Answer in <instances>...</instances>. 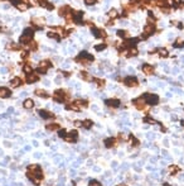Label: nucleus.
<instances>
[{
  "mask_svg": "<svg viewBox=\"0 0 184 186\" xmlns=\"http://www.w3.org/2000/svg\"><path fill=\"white\" fill-rule=\"evenodd\" d=\"M74 125H76V127H81V125H82V122H79V120H76V122H74Z\"/></svg>",
  "mask_w": 184,
  "mask_h": 186,
  "instance_id": "a19ab883",
  "label": "nucleus"
},
{
  "mask_svg": "<svg viewBox=\"0 0 184 186\" xmlns=\"http://www.w3.org/2000/svg\"><path fill=\"white\" fill-rule=\"evenodd\" d=\"M8 112H9V113H13V112H14V109H13V108H9V110H8Z\"/></svg>",
  "mask_w": 184,
  "mask_h": 186,
  "instance_id": "09e8293b",
  "label": "nucleus"
},
{
  "mask_svg": "<svg viewBox=\"0 0 184 186\" xmlns=\"http://www.w3.org/2000/svg\"><path fill=\"white\" fill-rule=\"evenodd\" d=\"M9 6H10L9 4H4V5H3V9H9Z\"/></svg>",
  "mask_w": 184,
  "mask_h": 186,
  "instance_id": "c03bdc74",
  "label": "nucleus"
},
{
  "mask_svg": "<svg viewBox=\"0 0 184 186\" xmlns=\"http://www.w3.org/2000/svg\"><path fill=\"white\" fill-rule=\"evenodd\" d=\"M0 72H1V74H5V72H6V69H4V67H3V69L0 70Z\"/></svg>",
  "mask_w": 184,
  "mask_h": 186,
  "instance_id": "a18cd8bd",
  "label": "nucleus"
},
{
  "mask_svg": "<svg viewBox=\"0 0 184 186\" xmlns=\"http://www.w3.org/2000/svg\"><path fill=\"white\" fill-rule=\"evenodd\" d=\"M132 104L138 108V109H144L145 108V104H146V101H145V99L143 98V96H140V98H138V99H134L132 100Z\"/></svg>",
  "mask_w": 184,
  "mask_h": 186,
  "instance_id": "6e6552de",
  "label": "nucleus"
},
{
  "mask_svg": "<svg viewBox=\"0 0 184 186\" xmlns=\"http://www.w3.org/2000/svg\"><path fill=\"white\" fill-rule=\"evenodd\" d=\"M92 124H93V123H92V120H88V119H87V120H85V122H82V127H83V128H86V129L91 128V127H92Z\"/></svg>",
  "mask_w": 184,
  "mask_h": 186,
  "instance_id": "b1692460",
  "label": "nucleus"
},
{
  "mask_svg": "<svg viewBox=\"0 0 184 186\" xmlns=\"http://www.w3.org/2000/svg\"><path fill=\"white\" fill-rule=\"evenodd\" d=\"M106 48V44H98V46H95V49L96 51H102Z\"/></svg>",
  "mask_w": 184,
  "mask_h": 186,
  "instance_id": "f704fd0d",
  "label": "nucleus"
},
{
  "mask_svg": "<svg viewBox=\"0 0 184 186\" xmlns=\"http://www.w3.org/2000/svg\"><path fill=\"white\" fill-rule=\"evenodd\" d=\"M143 71H144V74L146 75H153L154 74V67L151 66V65H149V63H145V65H143Z\"/></svg>",
  "mask_w": 184,
  "mask_h": 186,
  "instance_id": "ddd939ff",
  "label": "nucleus"
},
{
  "mask_svg": "<svg viewBox=\"0 0 184 186\" xmlns=\"http://www.w3.org/2000/svg\"><path fill=\"white\" fill-rule=\"evenodd\" d=\"M38 77L36 74H28V76H27V81L30 84V82H36V81H38Z\"/></svg>",
  "mask_w": 184,
  "mask_h": 186,
  "instance_id": "6ab92c4d",
  "label": "nucleus"
},
{
  "mask_svg": "<svg viewBox=\"0 0 184 186\" xmlns=\"http://www.w3.org/2000/svg\"><path fill=\"white\" fill-rule=\"evenodd\" d=\"M81 77H83V78H85V80H87V81H91V80H93V78H92L90 75L87 74V72H85V71H82V72H81Z\"/></svg>",
  "mask_w": 184,
  "mask_h": 186,
  "instance_id": "c85d7f7f",
  "label": "nucleus"
},
{
  "mask_svg": "<svg viewBox=\"0 0 184 186\" xmlns=\"http://www.w3.org/2000/svg\"><path fill=\"white\" fill-rule=\"evenodd\" d=\"M88 186H102V184L100 181H97V180H90Z\"/></svg>",
  "mask_w": 184,
  "mask_h": 186,
  "instance_id": "c756f323",
  "label": "nucleus"
},
{
  "mask_svg": "<svg viewBox=\"0 0 184 186\" xmlns=\"http://www.w3.org/2000/svg\"><path fill=\"white\" fill-rule=\"evenodd\" d=\"M68 96L66 95V92L63 90H56L54 91V95H53V99L57 101V103H63Z\"/></svg>",
  "mask_w": 184,
  "mask_h": 186,
  "instance_id": "39448f33",
  "label": "nucleus"
},
{
  "mask_svg": "<svg viewBox=\"0 0 184 186\" xmlns=\"http://www.w3.org/2000/svg\"><path fill=\"white\" fill-rule=\"evenodd\" d=\"M130 141H131V143H134L132 146H135V147L140 144V142H139V141H138V139H136V138H135L134 136H130Z\"/></svg>",
  "mask_w": 184,
  "mask_h": 186,
  "instance_id": "2f4dec72",
  "label": "nucleus"
},
{
  "mask_svg": "<svg viewBox=\"0 0 184 186\" xmlns=\"http://www.w3.org/2000/svg\"><path fill=\"white\" fill-rule=\"evenodd\" d=\"M23 70H24L25 74H32V66H30V65H25Z\"/></svg>",
  "mask_w": 184,
  "mask_h": 186,
  "instance_id": "473e14b6",
  "label": "nucleus"
},
{
  "mask_svg": "<svg viewBox=\"0 0 184 186\" xmlns=\"http://www.w3.org/2000/svg\"><path fill=\"white\" fill-rule=\"evenodd\" d=\"M124 84H125L126 86H130V87H135V86L139 85L138 78L134 77V76H127V77H125V78H124Z\"/></svg>",
  "mask_w": 184,
  "mask_h": 186,
  "instance_id": "0eeeda50",
  "label": "nucleus"
},
{
  "mask_svg": "<svg viewBox=\"0 0 184 186\" xmlns=\"http://www.w3.org/2000/svg\"><path fill=\"white\" fill-rule=\"evenodd\" d=\"M34 36V31L32 29V28H27V29H24V32H23V34L20 36V43H23V44H25V43H29L30 42V39L33 38Z\"/></svg>",
  "mask_w": 184,
  "mask_h": 186,
  "instance_id": "f03ea898",
  "label": "nucleus"
},
{
  "mask_svg": "<svg viewBox=\"0 0 184 186\" xmlns=\"http://www.w3.org/2000/svg\"><path fill=\"white\" fill-rule=\"evenodd\" d=\"M173 1H174V5H175V6H178L179 3H180V0H173Z\"/></svg>",
  "mask_w": 184,
  "mask_h": 186,
  "instance_id": "37998d69",
  "label": "nucleus"
},
{
  "mask_svg": "<svg viewBox=\"0 0 184 186\" xmlns=\"http://www.w3.org/2000/svg\"><path fill=\"white\" fill-rule=\"evenodd\" d=\"M91 32L93 33V36L97 38H102V37H106V33L104 32V31H101V29H97V28H95V27H92L91 28Z\"/></svg>",
  "mask_w": 184,
  "mask_h": 186,
  "instance_id": "f8f14e48",
  "label": "nucleus"
},
{
  "mask_svg": "<svg viewBox=\"0 0 184 186\" xmlns=\"http://www.w3.org/2000/svg\"><path fill=\"white\" fill-rule=\"evenodd\" d=\"M45 6H47V9H48V10H53V8H54V6H53V4H47Z\"/></svg>",
  "mask_w": 184,
  "mask_h": 186,
  "instance_id": "ea45409f",
  "label": "nucleus"
},
{
  "mask_svg": "<svg viewBox=\"0 0 184 186\" xmlns=\"http://www.w3.org/2000/svg\"><path fill=\"white\" fill-rule=\"evenodd\" d=\"M64 139H66L67 142H76V141L78 139V133H77V130H71L68 134L64 136Z\"/></svg>",
  "mask_w": 184,
  "mask_h": 186,
  "instance_id": "9d476101",
  "label": "nucleus"
},
{
  "mask_svg": "<svg viewBox=\"0 0 184 186\" xmlns=\"http://www.w3.org/2000/svg\"><path fill=\"white\" fill-rule=\"evenodd\" d=\"M143 98L145 99L146 104L149 105H158L159 104V96L156 94H149V92H145L143 95Z\"/></svg>",
  "mask_w": 184,
  "mask_h": 186,
  "instance_id": "20e7f679",
  "label": "nucleus"
},
{
  "mask_svg": "<svg viewBox=\"0 0 184 186\" xmlns=\"http://www.w3.org/2000/svg\"><path fill=\"white\" fill-rule=\"evenodd\" d=\"M10 90L6 87H0V98H9L10 96Z\"/></svg>",
  "mask_w": 184,
  "mask_h": 186,
  "instance_id": "dca6fc26",
  "label": "nucleus"
},
{
  "mask_svg": "<svg viewBox=\"0 0 184 186\" xmlns=\"http://www.w3.org/2000/svg\"><path fill=\"white\" fill-rule=\"evenodd\" d=\"M175 48H182V47H184V41L183 39H178L174 44H173Z\"/></svg>",
  "mask_w": 184,
  "mask_h": 186,
  "instance_id": "bb28decb",
  "label": "nucleus"
},
{
  "mask_svg": "<svg viewBox=\"0 0 184 186\" xmlns=\"http://www.w3.org/2000/svg\"><path fill=\"white\" fill-rule=\"evenodd\" d=\"M158 52H159V55H160L161 57H168V56H169V53H168V51H166L165 48H159Z\"/></svg>",
  "mask_w": 184,
  "mask_h": 186,
  "instance_id": "393cba45",
  "label": "nucleus"
},
{
  "mask_svg": "<svg viewBox=\"0 0 184 186\" xmlns=\"http://www.w3.org/2000/svg\"><path fill=\"white\" fill-rule=\"evenodd\" d=\"M30 3H33V4H37L38 0H30Z\"/></svg>",
  "mask_w": 184,
  "mask_h": 186,
  "instance_id": "de8ad7c7",
  "label": "nucleus"
},
{
  "mask_svg": "<svg viewBox=\"0 0 184 186\" xmlns=\"http://www.w3.org/2000/svg\"><path fill=\"white\" fill-rule=\"evenodd\" d=\"M117 186H127V185H125V184H120V185H117Z\"/></svg>",
  "mask_w": 184,
  "mask_h": 186,
  "instance_id": "8fccbe9b",
  "label": "nucleus"
},
{
  "mask_svg": "<svg viewBox=\"0 0 184 186\" xmlns=\"http://www.w3.org/2000/svg\"><path fill=\"white\" fill-rule=\"evenodd\" d=\"M62 74L64 75V76H70V74H68V72H66V71H63V72H62Z\"/></svg>",
  "mask_w": 184,
  "mask_h": 186,
  "instance_id": "49530a36",
  "label": "nucleus"
},
{
  "mask_svg": "<svg viewBox=\"0 0 184 186\" xmlns=\"http://www.w3.org/2000/svg\"><path fill=\"white\" fill-rule=\"evenodd\" d=\"M58 136H59L61 138H64V136H66V130H64V129H59V130H58Z\"/></svg>",
  "mask_w": 184,
  "mask_h": 186,
  "instance_id": "c9c22d12",
  "label": "nucleus"
},
{
  "mask_svg": "<svg viewBox=\"0 0 184 186\" xmlns=\"http://www.w3.org/2000/svg\"><path fill=\"white\" fill-rule=\"evenodd\" d=\"M117 36H119V37H122V38H129V37H130V36L127 34V32L121 31V29H120V31H117Z\"/></svg>",
  "mask_w": 184,
  "mask_h": 186,
  "instance_id": "cd10ccee",
  "label": "nucleus"
},
{
  "mask_svg": "<svg viewBox=\"0 0 184 186\" xmlns=\"http://www.w3.org/2000/svg\"><path fill=\"white\" fill-rule=\"evenodd\" d=\"M182 6H183V8H184V3H183V4H182Z\"/></svg>",
  "mask_w": 184,
  "mask_h": 186,
  "instance_id": "3c124183",
  "label": "nucleus"
},
{
  "mask_svg": "<svg viewBox=\"0 0 184 186\" xmlns=\"http://www.w3.org/2000/svg\"><path fill=\"white\" fill-rule=\"evenodd\" d=\"M170 171H172V174H175V172H178V171H179V168H178L177 166H173V167L170 168Z\"/></svg>",
  "mask_w": 184,
  "mask_h": 186,
  "instance_id": "e433bc0d",
  "label": "nucleus"
},
{
  "mask_svg": "<svg viewBox=\"0 0 184 186\" xmlns=\"http://www.w3.org/2000/svg\"><path fill=\"white\" fill-rule=\"evenodd\" d=\"M10 84H11V86H13V87H18V86L22 84V80H20L19 77H14V78L10 81Z\"/></svg>",
  "mask_w": 184,
  "mask_h": 186,
  "instance_id": "412c9836",
  "label": "nucleus"
},
{
  "mask_svg": "<svg viewBox=\"0 0 184 186\" xmlns=\"http://www.w3.org/2000/svg\"><path fill=\"white\" fill-rule=\"evenodd\" d=\"M138 53H139L138 49H136L135 47H131V48L127 51V55H126V56H127V57H135V56H138Z\"/></svg>",
  "mask_w": 184,
  "mask_h": 186,
  "instance_id": "a211bd4d",
  "label": "nucleus"
},
{
  "mask_svg": "<svg viewBox=\"0 0 184 186\" xmlns=\"http://www.w3.org/2000/svg\"><path fill=\"white\" fill-rule=\"evenodd\" d=\"M62 67H64V69H68V67H70V65H68V62H66V63H63V65H62Z\"/></svg>",
  "mask_w": 184,
  "mask_h": 186,
  "instance_id": "79ce46f5",
  "label": "nucleus"
},
{
  "mask_svg": "<svg viewBox=\"0 0 184 186\" xmlns=\"http://www.w3.org/2000/svg\"><path fill=\"white\" fill-rule=\"evenodd\" d=\"M85 3H86L87 5H93V4L96 3V0H85Z\"/></svg>",
  "mask_w": 184,
  "mask_h": 186,
  "instance_id": "4c0bfd02",
  "label": "nucleus"
},
{
  "mask_svg": "<svg viewBox=\"0 0 184 186\" xmlns=\"http://www.w3.org/2000/svg\"><path fill=\"white\" fill-rule=\"evenodd\" d=\"M51 66H52V65H51L49 61H43V62H40V66L37 69V71L39 72V74H45L47 70H48Z\"/></svg>",
  "mask_w": 184,
  "mask_h": 186,
  "instance_id": "1a4fd4ad",
  "label": "nucleus"
},
{
  "mask_svg": "<svg viewBox=\"0 0 184 186\" xmlns=\"http://www.w3.org/2000/svg\"><path fill=\"white\" fill-rule=\"evenodd\" d=\"M109 15H110L111 18H116V17H117V11H116V9H111L110 11H109Z\"/></svg>",
  "mask_w": 184,
  "mask_h": 186,
  "instance_id": "72a5a7b5",
  "label": "nucleus"
},
{
  "mask_svg": "<svg viewBox=\"0 0 184 186\" xmlns=\"http://www.w3.org/2000/svg\"><path fill=\"white\" fill-rule=\"evenodd\" d=\"M104 143H105V146H106L107 148H111V147H113V146H115L116 139H115V138H112V137H110V138H106Z\"/></svg>",
  "mask_w": 184,
  "mask_h": 186,
  "instance_id": "2eb2a0df",
  "label": "nucleus"
},
{
  "mask_svg": "<svg viewBox=\"0 0 184 186\" xmlns=\"http://www.w3.org/2000/svg\"><path fill=\"white\" fill-rule=\"evenodd\" d=\"M105 104L107 105V107H112V108H119L120 107V100L119 99H107V100H105Z\"/></svg>",
  "mask_w": 184,
  "mask_h": 186,
  "instance_id": "9b49d317",
  "label": "nucleus"
},
{
  "mask_svg": "<svg viewBox=\"0 0 184 186\" xmlns=\"http://www.w3.org/2000/svg\"><path fill=\"white\" fill-rule=\"evenodd\" d=\"M47 36H48V37H49V38H53V39H57V41H59V39H61V38L58 37V36H57V34H56L54 32H48V33H47Z\"/></svg>",
  "mask_w": 184,
  "mask_h": 186,
  "instance_id": "7c9ffc66",
  "label": "nucleus"
},
{
  "mask_svg": "<svg viewBox=\"0 0 184 186\" xmlns=\"http://www.w3.org/2000/svg\"><path fill=\"white\" fill-rule=\"evenodd\" d=\"M95 81H96V82H97V84H98V86H102V85H104V84H105V81H104V80H97V78H96V80H95Z\"/></svg>",
  "mask_w": 184,
  "mask_h": 186,
  "instance_id": "58836bf2",
  "label": "nucleus"
},
{
  "mask_svg": "<svg viewBox=\"0 0 184 186\" xmlns=\"http://www.w3.org/2000/svg\"><path fill=\"white\" fill-rule=\"evenodd\" d=\"M59 129V124L54 123V124H47V130H57Z\"/></svg>",
  "mask_w": 184,
  "mask_h": 186,
  "instance_id": "4be33fe9",
  "label": "nucleus"
},
{
  "mask_svg": "<svg viewBox=\"0 0 184 186\" xmlns=\"http://www.w3.org/2000/svg\"><path fill=\"white\" fill-rule=\"evenodd\" d=\"M36 94H37L38 96H42V98H48V96H49L44 90H40V89H37V90H36Z\"/></svg>",
  "mask_w": 184,
  "mask_h": 186,
  "instance_id": "5701e85b",
  "label": "nucleus"
},
{
  "mask_svg": "<svg viewBox=\"0 0 184 186\" xmlns=\"http://www.w3.org/2000/svg\"><path fill=\"white\" fill-rule=\"evenodd\" d=\"M27 176L28 179L34 182L36 185H39L40 180L43 179V172H42V168L39 165H32L28 167V172H27Z\"/></svg>",
  "mask_w": 184,
  "mask_h": 186,
  "instance_id": "f257e3e1",
  "label": "nucleus"
},
{
  "mask_svg": "<svg viewBox=\"0 0 184 186\" xmlns=\"http://www.w3.org/2000/svg\"><path fill=\"white\" fill-rule=\"evenodd\" d=\"M77 61H79V62H82L83 65H88L91 61H93V56L92 55H90L88 52H86V51H82L79 55H78V57L76 58Z\"/></svg>",
  "mask_w": 184,
  "mask_h": 186,
  "instance_id": "7ed1b4c3",
  "label": "nucleus"
},
{
  "mask_svg": "<svg viewBox=\"0 0 184 186\" xmlns=\"http://www.w3.org/2000/svg\"><path fill=\"white\" fill-rule=\"evenodd\" d=\"M68 13H71V8L70 6H63L59 9V15H67Z\"/></svg>",
  "mask_w": 184,
  "mask_h": 186,
  "instance_id": "aec40b11",
  "label": "nucleus"
},
{
  "mask_svg": "<svg viewBox=\"0 0 184 186\" xmlns=\"http://www.w3.org/2000/svg\"><path fill=\"white\" fill-rule=\"evenodd\" d=\"M38 114H39L43 119H49V118H53V116H54L53 113H49V112H47V110H39Z\"/></svg>",
  "mask_w": 184,
  "mask_h": 186,
  "instance_id": "4468645a",
  "label": "nucleus"
},
{
  "mask_svg": "<svg viewBox=\"0 0 184 186\" xmlns=\"http://www.w3.org/2000/svg\"><path fill=\"white\" fill-rule=\"evenodd\" d=\"M54 1H57V0H54Z\"/></svg>",
  "mask_w": 184,
  "mask_h": 186,
  "instance_id": "603ef678",
  "label": "nucleus"
},
{
  "mask_svg": "<svg viewBox=\"0 0 184 186\" xmlns=\"http://www.w3.org/2000/svg\"><path fill=\"white\" fill-rule=\"evenodd\" d=\"M23 107H24L25 109H32V108L34 107V101H33L32 99H25L24 103H23Z\"/></svg>",
  "mask_w": 184,
  "mask_h": 186,
  "instance_id": "f3484780",
  "label": "nucleus"
},
{
  "mask_svg": "<svg viewBox=\"0 0 184 186\" xmlns=\"http://www.w3.org/2000/svg\"><path fill=\"white\" fill-rule=\"evenodd\" d=\"M16 8H18L19 10L24 11V10H27V9H28V4H24V3H19V4L16 5Z\"/></svg>",
  "mask_w": 184,
  "mask_h": 186,
  "instance_id": "a878e982",
  "label": "nucleus"
},
{
  "mask_svg": "<svg viewBox=\"0 0 184 186\" xmlns=\"http://www.w3.org/2000/svg\"><path fill=\"white\" fill-rule=\"evenodd\" d=\"M154 31H155V24L149 22L146 25H145V28H144V33H145V34L143 36V38H144V39H146L149 36H151V34L154 33Z\"/></svg>",
  "mask_w": 184,
  "mask_h": 186,
  "instance_id": "423d86ee",
  "label": "nucleus"
}]
</instances>
